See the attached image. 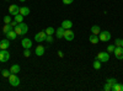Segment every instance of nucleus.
Here are the masks:
<instances>
[{
  "mask_svg": "<svg viewBox=\"0 0 123 91\" xmlns=\"http://www.w3.org/2000/svg\"><path fill=\"white\" fill-rule=\"evenodd\" d=\"M14 31L16 32L17 36H24V35H26L27 31H28V26H27L25 22H20V24H17L16 27H14Z\"/></svg>",
  "mask_w": 123,
  "mask_h": 91,
  "instance_id": "1",
  "label": "nucleus"
},
{
  "mask_svg": "<svg viewBox=\"0 0 123 91\" xmlns=\"http://www.w3.org/2000/svg\"><path fill=\"white\" fill-rule=\"evenodd\" d=\"M9 83H10V85L11 86H14V87H16V86H18L20 85V83H21V80H20V78L17 76V74H10V76H9Z\"/></svg>",
  "mask_w": 123,
  "mask_h": 91,
  "instance_id": "2",
  "label": "nucleus"
},
{
  "mask_svg": "<svg viewBox=\"0 0 123 91\" xmlns=\"http://www.w3.org/2000/svg\"><path fill=\"white\" fill-rule=\"evenodd\" d=\"M98 38L101 42H108L111 41V33L108 31H101L98 33Z\"/></svg>",
  "mask_w": 123,
  "mask_h": 91,
  "instance_id": "3",
  "label": "nucleus"
},
{
  "mask_svg": "<svg viewBox=\"0 0 123 91\" xmlns=\"http://www.w3.org/2000/svg\"><path fill=\"white\" fill-rule=\"evenodd\" d=\"M97 59L100 60L101 63H106L110 60V53L108 52H100L97 54Z\"/></svg>",
  "mask_w": 123,
  "mask_h": 91,
  "instance_id": "4",
  "label": "nucleus"
},
{
  "mask_svg": "<svg viewBox=\"0 0 123 91\" xmlns=\"http://www.w3.org/2000/svg\"><path fill=\"white\" fill-rule=\"evenodd\" d=\"M10 59V53L7 52V49H1L0 50V62H7V60Z\"/></svg>",
  "mask_w": 123,
  "mask_h": 91,
  "instance_id": "5",
  "label": "nucleus"
},
{
  "mask_svg": "<svg viewBox=\"0 0 123 91\" xmlns=\"http://www.w3.org/2000/svg\"><path fill=\"white\" fill-rule=\"evenodd\" d=\"M46 37H47V33H46L44 31L38 32V33H36V36H35V41L38 42V43H42V42L46 41Z\"/></svg>",
  "mask_w": 123,
  "mask_h": 91,
  "instance_id": "6",
  "label": "nucleus"
},
{
  "mask_svg": "<svg viewBox=\"0 0 123 91\" xmlns=\"http://www.w3.org/2000/svg\"><path fill=\"white\" fill-rule=\"evenodd\" d=\"M74 32L73 31H71V28H69V30H65V31H64V36H63V38H65L67 39V41H73V39H74Z\"/></svg>",
  "mask_w": 123,
  "mask_h": 91,
  "instance_id": "7",
  "label": "nucleus"
},
{
  "mask_svg": "<svg viewBox=\"0 0 123 91\" xmlns=\"http://www.w3.org/2000/svg\"><path fill=\"white\" fill-rule=\"evenodd\" d=\"M18 11H20V7H18V5L12 4V5H10V6H9V12L11 14L12 16L17 15V14H18Z\"/></svg>",
  "mask_w": 123,
  "mask_h": 91,
  "instance_id": "8",
  "label": "nucleus"
},
{
  "mask_svg": "<svg viewBox=\"0 0 123 91\" xmlns=\"http://www.w3.org/2000/svg\"><path fill=\"white\" fill-rule=\"evenodd\" d=\"M113 54H115V57L117 59H119V60L123 59V47H116Z\"/></svg>",
  "mask_w": 123,
  "mask_h": 91,
  "instance_id": "9",
  "label": "nucleus"
},
{
  "mask_svg": "<svg viewBox=\"0 0 123 91\" xmlns=\"http://www.w3.org/2000/svg\"><path fill=\"white\" fill-rule=\"evenodd\" d=\"M44 50H46V48H44L42 44H38V46L36 47V49H35V53H36V55L41 57V55L44 54Z\"/></svg>",
  "mask_w": 123,
  "mask_h": 91,
  "instance_id": "10",
  "label": "nucleus"
},
{
  "mask_svg": "<svg viewBox=\"0 0 123 91\" xmlns=\"http://www.w3.org/2000/svg\"><path fill=\"white\" fill-rule=\"evenodd\" d=\"M21 44H22V48H31L32 47V41H31L30 38H22L21 41Z\"/></svg>",
  "mask_w": 123,
  "mask_h": 91,
  "instance_id": "11",
  "label": "nucleus"
},
{
  "mask_svg": "<svg viewBox=\"0 0 123 91\" xmlns=\"http://www.w3.org/2000/svg\"><path fill=\"white\" fill-rule=\"evenodd\" d=\"M10 47V39L9 38H5L3 41H0V48L1 49H7Z\"/></svg>",
  "mask_w": 123,
  "mask_h": 91,
  "instance_id": "12",
  "label": "nucleus"
},
{
  "mask_svg": "<svg viewBox=\"0 0 123 91\" xmlns=\"http://www.w3.org/2000/svg\"><path fill=\"white\" fill-rule=\"evenodd\" d=\"M62 27L64 30H69V28L73 27V22H71L70 20H64V21L62 22Z\"/></svg>",
  "mask_w": 123,
  "mask_h": 91,
  "instance_id": "13",
  "label": "nucleus"
},
{
  "mask_svg": "<svg viewBox=\"0 0 123 91\" xmlns=\"http://www.w3.org/2000/svg\"><path fill=\"white\" fill-rule=\"evenodd\" d=\"M89 41L92 43V44H97L98 42H100V38H98V36L97 35H90V37H89Z\"/></svg>",
  "mask_w": 123,
  "mask_h": 91,
  "instance_id": "14",
  "label": "nucleus"
},
{
  "mask_svg": "<svg viewBox=\"0 0 123 91\" xmlns=\"http://www.w3.org/2000/svg\"><path fill=\"white\" fill-rule=\"evenodd\" d=\"M64 31H65V30H64L63 27H62V26H60V27H58V28L55 30V37L60 39L62 37L64 36Z\"/></svg>",
  "mask_w": 123,
  "mask_h": 91,
  "instance_id": "15",
  "label": "nucleus"
},
{
  "mask_svg": "<svg viewBox=\"0 0 123 91\" xmlns=\"http://www.w3.org/2000/svg\"><path fill=\"white\" fill-rule=\"evenodd\" d=\"M30 7H27V6H22V7H20V11H18V14H21L22 16H27V15H30Z\"/></svg>",
  "mask_w": 123,
  "mask_h": 91,
  "instance_id": "16",
  "label": "nucleus"
},
{
  "mask_svg": "<svg viewBox=\"0 0 123 91\" xmlns=\"http://www.w3.org/2000/svg\"><path fill=\"white\" fill-rule=\"evenodd\" d=\"M20 70H21V67H20L18 64H14V65H11V68H10V72H11L12 74H18Z\"/></svg>",
  "mask_w": 123,
  "mask_h": 91,
  "instance_id": "17",
  "label": "nucleus"
},
{
  "mask_svg": "<svg viewBox=\"0 0 123 91\" xmlns=\"http://www.w3.org/2000/svg\"><path fill=\"white\" fill-rule=\"evenodd\" d=\"M5 35H6V38L11 39V41L16 39V37H17V35H16V32L14 31V30H11V31H9V32H7V33H5Z\"/></svg>",
  "mask_w": 123,
  "mask_h": 91,
  "instance_id": "18",
  "label": "nucleus"
},
{
  "mask_svg": "<svg viewBox=\"0 0 123 91\" xmlns=\"http://www.w3.org/2000/svg\"><path fill=\"white\" fill-rule=\"evenodd\" d=\"M111 91H123V85L117 81L115 85H112V90Z\"/></svg>",
  "mask_w": 123,
  "mask_h": 91,
  "instance_id": "19",
  "label": "nucleus"
},
{
  "mask_svg": "<svg viewBox=\"0 0 123 91\" xmlns=\"http://www.w3.org/2000/svg\"><path fill=\"white\" fill-rule=\"evenodd\" d=\"M100 32H101V28H100L97 25H94V26L91 27V33H92V35H97V36H98Z\"/></svg>",
  "mask_w": 123,
  "mask_h": 91,
  "instance_id": "20",
  "label": "nucleus"
},
{
  "mask_svg": "<svg viewBox=\"0 0 123 91\" xmlns=\"http://www.w3.org/2000/svg\"><path fill=\"white\" fill-rule=\"evenodd\" d=\"M11 30H14V27L11 25H10V24H5L4 27H3V32L4 33H7L9 31H11Z\"/></svg>",
  "mask_w": 123,
  "mask_h": 91,
  "instance_id": "21",
  "label": "nucleus"
},
{
  "mask_svg": "<svg viewBox=\"0 0 123 91\" xmlns=\"http://www.w3.org/2000/svg\"><path fill=\"white\" fill-rule=\"evenodd\" d=\"M24 17H25V16H22L21 14H17V15H15V21H16L17 24L24 22Z\"/></svg>",
  "mask_w": 123,
  "mask_h": 91,
  "instance_id": "22",
  "label": "nucleus"
},
{
  "mask_svg": "<svg viewBox=\"0 0 123 91\" xmlns=\"http://www.w3.org/2000/svg\"><path fill=\"white\" fill-rule=\"evenodd\" d=\"M44 32H46L47 35H54V33H55V30H54L52 26H49V27L46 28V31H44Z\"/></svg>",
  "mask_w": 123,
  "mask_h": 91,
  "instance_id": "23",
  "label": "nucleus"
},
{
  "mask_svg": "<svg viewBox=\"0 0 123 91\" xmlns=\"http://www.w3.org/2000/svg\"><path fill=\"white\" fill-rule=\"evenodd\" d=\"M94 68L96 69V70H98V69H101V62H100V60L96 58V60H95V62H94Z\"/></svg>",
  "mask_w": 123,
  "mask_h": 91,
  "instance_id": "24",
  "label": "nucleus"
},
{
  "mask_svg": "<svg viewBox=\"0 0 123 91\" xmlns=\"http://www.w3.org/2000/svg\"><path fill=\"white\" fill-rule=\"evenodd\" d=\"M106 83H108V84L112 86V85H115V84L117 83V79H115V78H110V79L106 80Z\"/></svg>",
  "mask_w": 123,
  "mask_h": 91,
  "instance_id": "25",
  "label": "nucleus"
},
{
  "mask_svg": "<svg viewBox=\"0 0 123 91\" xmlns=\"http://www.w3.org/2000/svg\"><path fill=\"white\" fill-rule=\"evenodd\" d=\"M53 41H54L53 35H47V37H46V42H48V43H53Z\"/></svg>",
  "mask_w": 123,
  "mask_h": 91,
  "instance_id": "26",
  "label": "nucleus"
},
{
  "mask_svg": "<svg viewBox=\"0 0 123 91\" xmlns=\"http://www.w3.org/2000/svg\"><path fill=\"white\" fill-rule=\"evenodd\" d=\"M115 49H116V46H115V44H110V46L107 47V52H108V53H113Z\"/></svg>",
  "mask_w": 123,
  "mask_h": 91,
  "instance_id": "27",
  "label": "nucleus"
},
{
  "mask_svg": "<svg viewBox=\"0 0 123 91\" xmlns=\"http://www.w3.org/2000/svg\"><path fill=\"white\" fill-rule=\"evenodd\" d=\"M12 21V18H11V16H9V15H6V16H4V24H10Z\"/></svg>",
  "mask_w": 123,
  "mask_h": 91,
  "instance_id": "28",
  "label": "nucleus"
},
{
  "mask_svg": "<svg viewBox=\"0 0 123 91\" xmlns=\"http://www.w3.org/2000/svg\"><path fill=\"white\" fill-rule=\"evenodd\" d=\"M10 74H11V72H10V69H9V70H7V69H4V70H3V76L9 78V76H10Z\"/></svg>",
  "mask_w": 123,
  "mask_h": 91,
  "instance_id": "29",
  "label": "nucleus"
},
{
  "mask_svg": "<svg viewBox=\"0 0 123 91\" xmlns=\"http://www.w3.org/2000/svg\"><path fill=\"white\" fill-rule=\"evenodd\" d=\"M104 90H105V91H111V90H112V86H111L108 83H105V85H104Z\"/></svg>",
  "mask_w": 123,
  "mask_h": 91,
  "instance_id": "30",
  "label": "nucleus"
},
{
  "mask_svg": "<svg viewBox=\"0 0 123 91\" xmlns=\"http://www.w3.org/2000/svg\"><path fill=\"white\" fill-rule=\"evenodd\" d=\"M24 55H25V57H30V55H31V50H30V48H26V49L24 50Z\"/></svg>",
  "mask_w": 123,
  "mask_h": 91,
  "instance_id": "31",
  "label": "nucleus"
},
{
  "mask_svg": "<svg viewBox=\"0 0 123 91\" xmlns=\"http://www.w3.org/2000/svg\"><path fill=\"white\" fill-rule=\"evenodd\" d=\"M121 43H122V39H119V38H117L115 41V46L116 47H121Z\"/></svg>",
  "mask_w": 123,
  "mask_h": 91,
  "instance_id": "32",
  "label": "nucleus"
},
{
  "mask_svg": "<svg viewBox=\"0 0 123 91\" xmlns=\"http://www.w3.org/2000/svg\"><path fill=\"white\" fill-rule=\"evenodd\" d=\"M62 1H63V4H64V5H69V4L73 3L74 0H62Z\"/></svg>",
  "mask_w": 123,
  "mask_h": 91,
  "instance_id": "33",
  "label": "nucleus"
},
{
  "mask_svg": "<svg viewBox=\"0 0 123 91\" xmlns=\"http://www.w3.org/2000/svg\"><path fill=\"white\" fill-rule=\"evenodd\" d=\"M10 25H11L12 27H16V26H17V22H16L15 20H14V21H11V22H10Z\"/></svg>",
  "mask_w": 123,
  "mask_h": 91,
  "instance_id": "34",
  "label": "nucleus"
},
{
  "mask_svg": "<svg viewBox=\"0 0 123 91\" xmlns=\"http://www.w3.org/2000/svg\"><path fill=\"white\" fill-rule=\"evenodd\" d=\"M58 57H60V58H63V57H64V53L62 52V50H59V52H58Z\"/></svg>",
  "mask_w": 123,
  "mask_h": 91,
  "instance_id": "35",
  "label": "nucleus"
},
{
  "mask_svg": "<svg viewBox=\"0 0 123 91\" xmlns=\"http://www.w3.org/2000/svg\"><path fill=\"white\" fill-rule=\"evenodd\" d=\"M18 1H21V3H24V1H26V0H18Z\"/></svg>",
  "mask_w": 123,
  "mask_h": 91,
  "instance_id": "36",
  "label": "nucleus"
},
{
  "mask_svg": "<svg viewBox=\"0 0 123 91\" xmlns=\"http://www.w3.org/2000/svg\"><path fill=\"white\" fill-rule=\"evenodd\" d=\"M121 47H123V39H122V43H121Z\"/></svg>",
  "mask_w": 123,
  "mask_h": 91,
  "instance_id": "37",
  "label": "nucleus"
},
{
  "mask_svg": "<svg viewBox=\"0 0 123 91\" xmlns=\"http://www.w3.org/2000/svg\"><path fill=\"white\" fill-rule=\"evenodd\" d=\"M0 73H1V69H0Z\"/></svg>",
  "mask_w": 123,
  "mask_h": 91,
  "instance_id": "38",
  "label": "nucleus"
},
{
  "mask_svg": "<svg viewBox=\"0 0 123 91\" xmlns=\"http://www.w3.org/2000/svg\"><path fill=\"white\" fill-rule=\"evenodd\" d=\"M5 1H9V0H5Z\"/></svg>",
  "mask_w": 123,
  "mask_h": 91,
  "instance_id": "39",
  "label": "nucleus"
},
{
  "mask_svg": "<svg viewBox=\"0 0 123 91\" xmlns=\"http://www.w3.org/2000/svg\"><path fill=\"white\" fill-rule=\"evenodd\" d=\"M0 50H1V48H0Z\"/></svg>",
  "mask_w": 123,
  "mask_h": 91,
  "instance_id": "40",
  "label": "nucleus"
}]
</instances>
